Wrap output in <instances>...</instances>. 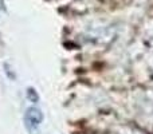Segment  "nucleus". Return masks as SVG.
<instances>
[{
  "label": "nucleus",
  "instance_id": "nucleus-1",
  "mask_svg": "<svg viewBox=\"0 0 153 134\" xmlns=\"http://www.w3.org/2000/svg\"><path fill=\"white\" fill-rule=\"evenodd\" d=\"M43 122V113L40 109L31 106L26 110L24 114V124H26V129L28 130L31 134H34L39 129L40 124Z\"/></svg>",
  "mask_w": 153,
  "mask_h": 134
},
{
  "label": "nucleus",
  "instance_id": "nucleus-2",
  "mask_svg": "<svg viewBox=\"0 0 153 134\" xmlns=\"http://www.w3.org/2000/svg\"><path fill=\"white\" fill-rule=\"evenodd\" d=\"M26 97H27V99L32 103L39 102V94H38V91H35L34 87H28V89L26 90Z\"/></svg>",
  "mask_w": 153,
  "mask_h": 134
}]
</instances>
